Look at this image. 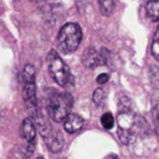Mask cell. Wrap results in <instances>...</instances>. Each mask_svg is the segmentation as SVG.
I'll use <instances>...</instances> for the list:
<instances>
[{"label":"cell","mask_w":159,"mask_h":159,"mask_svg":"<svg viewBox=\"0 0 159 159\" xmlns=\"http://www.w3.org/2000/svg\"><path fill=\"white\" fill-rule=\"evenodd\" d=\"M152 55L153 57L159 61V26L157 27L155 30V34H154V37H153V42H152Z\"/></svg>","instance_id":"12"},{"label":"cell","mask_w":159,"mask_h":159,"mask_svg":"<svg viewBox=\"0 0 159 159\" xmlns=\"http://www.w3.org/2000/svg\"><path fill=\"white\" fill-rule=\"evenodd\" d=\"M20 133H21V137L27 142V144H34L35 137H36V129L31 118H26L22 120Z\"/></svg>","instance_id":"9"},{"label":"cell","mask_w":159,"mask_h":159,"mask_svg":"<svg viewBox=\"0 0 159 159\" xmlns=\"http://www.w3.org/2000/svg\"><path fill=\"white\" fill-rule=\"evenodd\" d=\"M104 159H118V158H117L116 154H109V155H107Z\"/></svg>","instance_id":"16"},{"label":"cell","mask_w":159,"mask_h":159,"mask_svg":"<svg viewBox=\"0 0 159 159\" xmlns=\"http://www.w3.org/2000/svg\"><path fill=\"white\" fill-rule=\"evenodd\" d=\"M73 104V98L68 93H56L50 97L48 101V114L52 120L60 123L66 119Z\"/></svg>","instance_id":"4"},{"label":"cell","mask_w":159,"mask_h":159,"mask_svg":"<svg viewBox=\"0 0 159 159\" xmlns=\"http://www.w3.org/2000/svg\"><path fill=\"white\" fill-rule=\"evenodd\" d=\"M37 159H43V158H37Z\"/></svg>","instance_id":"18"},{"label":"cell","mask_w":159,"mask_h":159,"mask_svg":"<svg viewBox=\"0 0 159 159\" xmlns=\"http://www.w3.org/2000/svg\"><path fill=\"white\" fill-rule=\"evenodd\" d=\"M109 80V76L107 75V73H101L97 78H96V81H97V83H99V84H104L107 81Z\"/></svg>","instance_id":"15"},{"label":"cell","mask_w":159,"mask_h":159,"mask_svg":"<svg viewBox=\"0 0 159 159\" xmlns=\"http://www.w3.org/2000/svg\"><path fill=\"white\" fill-rule=\"evenodd\" d=\"M82 62L87 68H96L99 65H106L102 51H97L94 47H87L83 51Z\"/></svg>","instance_id":"7"},{"label":"cell","mask_w":159,"mask_h":159,"mask_svg":"<svg viewBox=\"0 0 159 159\" xmlns=\"http://www.w3.org/2000/svg\"><path fill=\"white\" fill-rule=\"evenodd\" d=\"M106 101V92L103 88H97L94 92H93V102L97 104V106H102Z\"/></svg>","instance_id":"14"},{"label":"cell","mask_w":159,"mask_h":159,"mask_svg":"<svg viewBox=\"0 0 159 159\" xmlns=\"http://www.w3.org/2000/svg\"><path fill=\"white\" fill-rule=\"evenodd\" d=\"M101 123L104 129H112L114 125V117L111 113H104L101 117Z\"/></svg>","instance_id":"13"},{"label":"cell","mask_w":159,"mask_h":159,"mask_svg":"<svg viewBox=\"0 0 159 159\" xmlns=\"http://www.w3.org/2000/svg\"><path fill=\"white\" fill-rule=\"evenodd\" d=\"M118 138L123 144H130L142 132L145 122L129 108L120 109L118 114Z\"/></svg>","instance_id":"1"},{"label":"cell","mask_w":159,"mask_h":159,"mask_svg":"<svg viewBox=\"0 0 159 159\" xmlns=\"http://www.w3.org/2000/svg\"><path fill=\"white\" fill-rule=\"evenodd\" d=\"M41 134H42V138L45 139L48 149L52 153H57V152H60L62 149V147H63V137H62L61 133L53 132L48 127H43L41 129Z\"/></svg>","instance_id":"6"},{"label":"cell","mask_w":159,"mask_h":159,"mask_svg":"<svg viewBox=\"0 0 159 159\" xmlns=\"http://www.w3.org/2000/svg\"><path fill=\"white\" fill-rule=\"evenodd\" d=\"M32 2H42V1H45V0H31Z\"/></svg>","instance_id":"17"},{"label":"cell","mask_w":159,"mask_h":159,"mask_svg":"<svg viewBox=\"0 0 159 159\" xmlns=\"http://www.w3.org/2000/svg\"><path fill=\"white\" fill-rule=\"evenodd\" d=\"M158 119H159V114H158Z\"/></svg>","instance_id":"19"},{"label":"cell","mask_w":159,"mask_h":159,"mask_svg":"<svg viewBox=\"0 0 159 159\" xmlns=\"http://www.w3.org/2000/svg\"><path fill=\"white\" fill-rule=\"evenodd\" d=\"M61 159H65V158H61Z\"/></svg>","instance_id":"20"},{"label":"cell","mask_w":159,"mask_h":159,"mask_svg":"<svg viewBox=\"0 0 159 159\" xmlns=\"http://www.w3.org/2000/svg\"><path fill=\"white\" fill-rule=\"evenodd\" d=\"M99 10L104 16H109L116 6V0H98Z\"/></svg>","instance_id":"11"},{"label":"cell","mask_w":159,"mask_h":159,"mask_svg":"<svg viewBox=\"0 0 159 159\" xmlns=\"http://www.w3.org/2000/svg\"><path fill=\"white\" fill-rule=\"evenodd\" d=\"M47 65L51 77L55 80V82L62 87L72 84L73 77L71 75L70 68L67 65L62 61V58L58 56V53L55 50H51L47 55Z\"/></svg>","instance_id":"3"},{"label":"cell","mask_w":159,"mask_h":159,"mask_svg":"<svg viewBox=\"0 0 159 159\" xmlns=\"http://www.w3.org/2000/svg\"><path fill=\"white\" fill-rule=\"evenodd\" d=\"M82 40V30L81 27L75 22L65 24L57 36L58 46L62 52L71 53L75 52Z\"/></svg>","instance_id":"2"},{"label":"cell","mask_w":159,"mask_h":159,"mask_svg":"<svg viewBox=\"0 0 159 159\" xmlns=\"http://www.w3.org/2000/svg\"><path fill=\"white\" fill-rule=\"evenodd\" d=\"M24 99L26 107L32 117L37 114V98H36V86L35 81H25L24 82Z\"/></svg>","instance_id":"5"},{"label":"cell","mask_w":159,"mask_h":159,"mask_svg":"<svg viewBox=\"0 0 159 159\" xmlns=\"http://www.w3.org/2000/svg\"><path fill=\"white\" fill-rule=\"evenodd\" d=\"M147 15L152 21H159V0H153L147 5Z\"/></svg>","instance_id":"10"},{"label":"cell","mask_w":159,"mask_h":159,"mask_svg":"<svg viewBox=\"0 0 159 159\" xmlns=\"http://www.w3.org/2000/svg\"><path fill=\"white\" fill-rule=\"evenodd\" d=\"M84 122H83V118L75 114V113H70L66 119L63 120V128L67 133H76L77 130H80L82 127H83Z\"/></svg>","instance_id":"8"}]
</instances>
